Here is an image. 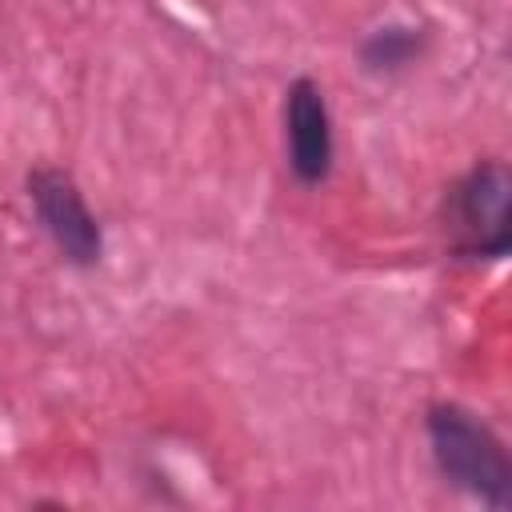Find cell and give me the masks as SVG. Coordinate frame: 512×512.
I'll list each match as a JSON object with an SVG mask.
<instances>
[{"instance_id": "obj_1", "label": "cell", "mask_w": 512, "mask_h": 512, "mask_svg": "<svg viewBox=\"0 0 512 512\" xmlns=\"http://www.w3.org/2000/svg\"><path fill=\"white\" fill-rule=\"evenodd\" d=\"M424 432L440 476L464 496L504 512L512 504V460L504 440L464 404L440 400L424 412Z\"/></svg>"}, {"instance_id": "obj_2", "label": "cell", "mask_w": 512, "mask_h": 512, "mask_svg": "<svg viewBox=\"0 0 512 512\" xmlns=\"http://www.w3.org/2000/svg\"><path fill=\"white\" fill-rule=\"evenodd\" d=\"M508 200H512L508 164L496 156L476 160L444 196V228H448L452 256L504 260L512 248Z\"/></svg>"}, {"instance_id": "obj_3", "label": "cell", "mask_w": 512, "mask_h": 512, "mask_svg": "<svg viewBox=\"0 0 512 512\" xmlns=\"http://www.w3.org/2000/svg\"><path fill=\"white\" fill-rule=\"evenodd\" d=\"M24 192L44 236L56 244V252L72 268H96L104 260V228L68 168H56V164L32 168L24 180Z\"/></svg>"}, {"instance_id": "obj_4", "label": "cell", "mask_w": 512, "mask_h": 512, "mask_svg": "<svg viewBox=\"0 0 512 512\" xmlns=\"http://www.w3.org/2000/svg\"><path fill=\"white\" fill-rule=\"evenodd\" d=\"M284 152L288 168L304 188H316L332 176L336 136L324 88L312 76H296L284 88Z\"/></svg>"}, {"instance_id": "obj_5", "label": "cell", "mask_w": 512, "mask_h": 512, "mask_svg": "<svg viewBox=\"0 0 512 512\" xmlns=\"http://www.w3.org/2000/svg\"><path fill=\"white\" fill-rule=\"evenodd\" d=\"M424 52H428V28L408 24V20H388V24H376L360 40L356 60L372 76H396V72L412 68Z\"/></svg>"}]
</instances>
